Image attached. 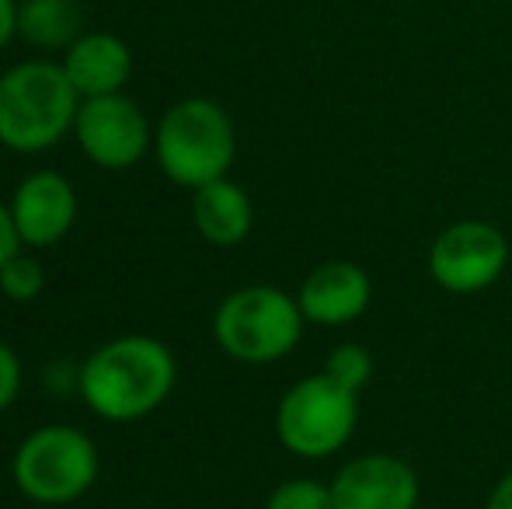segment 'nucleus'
Masks as SVG:
<instances>
[{
  "instance_id": "nucleus-16",
  "label": "nucleus",
  "mask_w": 512,
  "mask_h": 509,
  "mask_svg": "<svg viewBox=\"0 0 512 509\" xmlns=\"http://www.w3.org/2000/svg\"><path fill=\"white\" fill-rule=\"evenodd\" d=\"M46 286V269H42L39 258L32 255H14L0 265V293L7 300H18V304H28L35 300Z\"/></svg>"
},
{
  "instance_id": "nucleus-3",
  "label": "nucleus",
  "mask_w": 512,
  "mask_h": 509,
  "mask_svg": "<svg viewBox=\"0 0 512 509\" xmlns=\"http://www.w3.org/2000/svg\"><path fill=\"white\" fill-rule=\"evenodd\" d=\"M154 154L171 182L196 192L227 178L237 154L234 123L209 98H185L164 112L154 133Z\"/></svg>"
},
{
  "instance_id": "nucleus-5",
  "label": "nucleus",
  "mask_w": 512,
  "mask_h": 509,
  "mask_svg": "<svg viewBox=\"0 0 512 509\" xmlns=\"http://www.w3.org/2000/svg\"><path fill=\"white\" fill-rule=\"evenodd\" d=\"M359 426V394L328 374L304 377L279 398L276 436L297 457H331L352 440Z\"/></svg>"
},
{
  "instance_id": "nucleus-14",
  "label": "nucleus",
  "mask_w": 512,
  "mask_h": 509,
  "mask_svg": "<svg viewBox=\"0 0 512 509\" xmlns=\"http://www.w3.org/2000/svg\"><path fill=\"white\" fill-rule=\"evenodd\" d=\"M81 28V7L77 0H21L18 7V32L32 46L60 49L74 46Z\"/></svg>"
},
{
  "instance_id": "nucleus-13",
  "label": "nucleus",
  "mask_w": 512,
  "mask_h": 509,
  "mask_svg": "<svg viewBox=\"0 0 512 509\" xmlns=\"http://www.w3.org/2000/svg\"><path fill=\"white\" fill-rule=\"evenodd\" d=\"M192 224L209 245L234 248L251 234L255 206L241 185H234L230 178H216L192 196Z\"/></svg>"
},
{
  "instance_id": "nucleus-17",
  "label": "nucleus",
  "mask_w": 512,
  "mask_h": 509,
  "mask_svg": "<svg viewBox=\"0 0 512 509\" xmlns=\"http://www.w3.org/2000/svg\"><path fill=\"white\" fill-rule=\"evenodd\" d=\"M265 509H335L331 485L317 478H290L276 485L272 496L265 499Z\"/></svg>"
},
{
  "instance_id": "nucleus-9",
  "label": "nucleus",
  "mask_w": 512,
  "mask_h": 509,
  "mask_svg": "<svg viewBox=\"0 0 512 509\" xmlns=\"http://www.w3.org/2000/svg\"><path fill=\"white\" fill-rule=\"evenodd\" d=\"M335 509H415L422 485L398 454H363L345 461L331 478Z\"/></svg>"
},
{
  "instance_id": "nucleus-20",
  "label": "nucleus",
  "mask_w": 512,
  "mask_h": 509,
  "mask_svg": "<svg viewBox=\"0 0 512 509\" xmlns=\"http://www.w3.org/2000/svg\"><path fill=\"white\" fill-rule=\"evenodd\" d=\"M14 32H18V4L14 0H0V49L11 42Z\"/></svg>"
},
{
  "instance_id": "nucleus-21",
  "label": "nucleus",
  "mask_w": 512,
  "mask_h": 509,
  "mask_svg": "<svg viewBox=\"0 0 512 509\" xmlns=\"http://www.w3.org/2000/svg\"><path fill=\"white\" fill-rule=\"evenodd\" d=\"M485 509H512V471H506V475L495 482L492 496H488Z\"/></svg>"
},
{
  "instance_id": "nucleus-6",
  "label": "nucleus",
  "mask_w": 512,
  "mask_h": 509,
  "mask_svg": "<svg viewBox=\"0 0 512 509\" xmlns=\"http://www.w3.org/2000/svg\"><path fill=\"white\" fill-rule=\"evenodd\" d=\"M11 475L32 503H74L95 485L98 450L74 426H42L14 450Z\"/></svg>"
},
{
  "instance_id": "nucleus-12",
  "label": "nucleus",
  "mask_w": 512,
  "mask_h": 509,
  "mask_svg": "<svg viewBox=\"0 0 512 509\" xmlns=\"http://www.w3.org/2000/svg\"><path fill=\"white\" fill-rule=\"evenodd\" d=\"M63 74L70 77L81 98L119 95L133 74V53L119 35L91 32L81 35L63 56Z\"/></svg>"
},
{
  "instance_id": "nucleus-18",
  "label": "nucleus",
  "mask_w": 512,
  "mask_h": 509,
  "mask_svg": "<svg viewBox=\"0 0 512 509\" xmlns=\"http://www.w3.org/2000/svg\"><path fill=\"white\" fill-rule=\"evenodd\" d=\"M18 391H21V363L11 346L0 342V412L11 408V401L18 398Z\"/></svg>"
},
{
  "instance_id": "nucleus-1",
  "label": "nucleus",
  "mask_w": 512,
  "mask_h": 509,
  "mask_svg": "<svg viewBox=\"0 0 512 509\" xmlns=\"http://www.w3.org/2000/svg\"><path fill=\"white\" fill-rule=\"evenodd\" d=\"M178 377L171 349L154 335H122L84 360L77 387L98 419L133 422L168 401Z\"/></svg>"
},
{
  "instance_id": "nucleus-10",
  "label": "nucleus",
  "mask_w": 512,
  "mask_h": 509,
  "mask_svg": "<svg viewBox=\"0 0 512 509\" xmlns=\"http://www.w3.org/2000/svg\"><path fill=\"white\" fill-rule=\"evenodd\" d=\"M370 300H373L370 272L359 262H345V258L321 262L300 283L297 293V304L304 311L307 325H321V328L352 325V321H359L370 311Z\"/></svg>"
},
{
  "instance_id": "nucleus-15",
  "label": "nucleus",
  "mask_w": 512,
  "mask_h": 509,
  "mask_svg": "<svg viewBox=\"0 0 512 509\" xmlns=\"http://www.w3.org/2000/svg\"><path fill=\"white\" fill-rule=\"evenodd\" d=\"M324 374H328L331 381H338L342 387H349V391L363 394V387L373 381L370 349L359 346V342H342V346L331 349L328 360H324Z\"/></svg>"
},
{
  "instance_id": "nucleus-11",
  "label": "nucleus",
  "mask_w": 512,
  "mask_h": 509,
  "mask_svg": "<svg viewBox=\"0 0 512 509\" xmlns=\"http://www.w3.org/2000/svg\"><path fill=\"white\" fill-rule=\"evenodd\" d=\"M11 217L21 245L49 248L70 234L77 220V192L60 171H35L14 189Z\"/></svg>"
},
{
  "instance_id": "nucleus-7",
  "label": "nucleus",
  "mask_w": 512,
  "mask_h": 509,
  "mask_svg": "<svg viewBox=\"0 0 512 509\" xmlns=\"http://www.w3.org/2000/svg\"><path fill=\"white\" fill-rule=\"evenodd\" d=\"M509 269V238L488 220H457L429 248V276L439 290L474 297Z\"/></svg>"
},
{
  "instance_id": "nucleus-19",
  "label": "nucleus",
  "mask_w": 512,
  "mask_h": 509,
  "mask_svg": "<svg viewBox=\"0 0 512 509\" xmlns=\"http://www.w3.org/2000/svg\"><path fill=\"white\" fill-rule=\"evenodd\" d=\"M21 252V238H18V227H14V217H11V206L0 203V265L7 258H14Z\"/></svg>"
},
{
  "instance_id": "nucleus-8",
  "label": "nucleus",
  "mask_w": 512,
  "mask_h": 509,
  "mask_svg": "<svg viewBox=\"0 0 512 509\" xmlns=\"http://www.w3.org/2000/svg\"><path fill=\"white\" fill-rule=\"evenodd\" d=\"M77 143L98 168H133L150 147V126L143 109L126 95L84 98L77 109Z\"/></svg>"
},
{
  "instance_id": "nucleus-2",
  "label": "nucleus",
  "mask_w": 512,
  "mask_h": 509,
  "mask_svg": "<svg viewBox=\"0 0 512 509\" xmlns=\"http://www.w3.org/2000/svg\"><path fill=\"white\" fill-rule=\"evenodd\" d=\"M77 91L63 63L28 60L0 77V143L18 154H39L60 143L77 123Z\"/></svg>"
},
{
  "instance_id": "nucleus-4",
  "label": "nucleus",
  "mask_w": 512,
  "mask_h": 509,
  "mask_svg": "<svg viewBox=\"0 0 512 509\" xmlns=\"http://www.w3.org/2000/svg\"><path fill=\"white\" fill-rule=\"evenodd\" d=\"M304 325L297 297L279 286H244L216 307L213 335L216 346L234 360L276 363L297 349Z\"/></svg>"
}]
</instances>
